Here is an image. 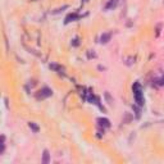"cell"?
<instances>
[{"instance_id":"obj_1","label":"cell","mask_w":164,"mask_h":164,"mask_svg":"<svg viewBox=\"0 0 164 164\" xmlns=\"http://www.w3.org/2000/svg\"><path fill=\"white\" fill-rule=\"evenodd\" d=\"M132 91H133V98H135V101L137 103V105L142 106L144 105V103H145V99H144V92H142L141 85L139 83V82H135V83H133Z\"/></svg>"},{"instance_id":"obj_2","label":"cell","mask_w":164,"mask_h":164,"mask_svg":"<svg viewBox=\"0 0 164 164\" xmlns=\"http://www.w3.org/2000/svg\"><path fill=\"white\" fill-rule=\"evenodd\" d=\"M53 95V90L49 89V87H42L41 90H38L37 94H36V98L38 100H44V99H47Z\"/></svg>"},{"instance_id":"obj_3","label":"cell","mask_w":164,"mask_h":164,"mask_svg":"<svg viewBox=\"0 0 164 164\" xmlns=\"http://www.w3.org/2000/svg\"><path fill=\"white\" fill-rule=\"evenodd\" d=\"M80 18V16H78V13H71V14H68L66 17V19H64V23L68 24V23H71V22H75V21H77Z\"/></svg>"},{"instance_id":"obj_4","label":"cell","mask_w":164,"mask_h":164,"mask_svg":"<svg viewBox=\"0 0 164 164\" xmlns=\"http://www.w3.org/2000/svg\"><path fill=\"white\" fill-rule=\"evenodd\" d=\"M98 126L103 128H109L110 127V120L106 118H98Z\"/></svg>"},{"instance_id":"obj_5","label":"cell","mask_w":164,"mask_h":164,"mask_svg":"<svg viewBox=\"0 0 164 164\" xmlns=\"http://www.w3.org/2000/svg\"><path fill=\"white\" fill-rule=\"evenodd\" d=\"M112 38V35L109 32H104L103 35L100 36V44H108Z\"/></svg>"},{"instance_id":"obj_6","label":"cell","mask_w":164,"mask_h":164,"mask_svg":"<svg viewBox=\"0 0 164 164\" xmlns=\"http://www.w3.org/2000/svg\"><path fill=\"white\" fill-rule=\"evenodd\" d=\"M118 5V0H109L108 4L105 5V9L106 10H110V9H114L115 7Z\"/></svg>"},{"instance_id":"obj_7","label":"cell","mask_w":164,"mask_h":164,"mask_svg":"<svg viewBox=\"0 0 164 164\" xmlns=\"http://www.w3.org/2000/svg\"><path fill=\"white\" fill-rule=\"evenodd\" d=\"M50 69H53L55 72H58V73H64V67L62 66H58V64H50Z\"/></svg>"},{"instance_id":"obj_8","label":"cell","mask_w":164,"mask_h":164,"mask_svg":"<svg viewBox=\"0 0 164 164\" xmlns=\"http://www.w3.org/2000/svg\"><path fill=\"white\" fill-rule=\"evenodd\" d=\"M49 162H50V154L47 150H44V153H42V163L47 164Z\"/></svg>"},{"instance_id":"obj_9","label":"cell","mask_w":164,"mask_h":164,"mask_svg":"<svg viewBox=\"0 0 164 164\" xmlns=\"http://www.w3.org/2000/svg\"><path fill=\"white\" fill-rule=\"evenodd\" d=\"M28 127L31 128L33 132H38V129H40L37 124H36V123H33V122H30V123H28Z\"/></svg>"},{"instance_id":"obj_10","label":"cell","mask_w":164,"mask_h":164,"mask_svg":"<svg viewBox=\"0 0 164 164\" xmlns=\"http://www.w3.org/2000/svg\"><path fill=\"white\" fill-rule=\"evenodd\" d=\"M68 8V5H63L62 8H58V9H55L54 12H53V14H58V13H60V12H63L64 9H67Z\"/></svg>"},{"instance_id":"obj_11","label":"cell","mask_w":164,"mask_h":164,"mask_svg":"<svg viewBox=\"0 0 164 164\" xmlns=\"http://www.w3.org/2000/svg\"><path fill=\"white\" fill-rule=\"evenodd\" d=\"M155 82L159 85V86H164V75L160 77V78H158V80H155Z\"/></svg>"},{"instance_id":"obj_12","label":"cell","mask_w":164,"mask_h":164,"mask_svg":"<svg viewBox=\"0 0 164 164\" xmlns=\"http://www.w3.org/2000/svg\"><path fill=\"white\" fill-rule=\"evenodd\" d=\"M80 45V42H78V37H75L72 40V46H78Z\"/></svg>"},{"instance_id":"obj_13","label":"cell","mask_w":164,"mask_h":164,"mask_svg":"<svg viewBox=\"0 0 164 164\" xmlns=\"http://www.w3.org/2000/svg\"><path fill=\"white\" fill-rule=\"evenodd\" d=\"M132 108H133V109H135V112H136V113H135V114H136V117H137V118H140V109H139V108H137L136 105H132Z\"/></svg>"},{"instance_id":"obj_14","label":"cell","mask_w":164,"mask_h":164,"mask_svg":"<svg viewBox=\"0 0 164 164\" xmlns=\"http://www.w3.org/2000/svg\"><path fill=\"white\" fill-rule=\"evenodd\" d=\"M82 1H83V3H87V1H89V0H82Z\"/></svg>"}]
</instances>
